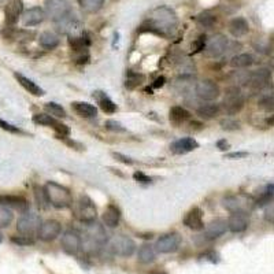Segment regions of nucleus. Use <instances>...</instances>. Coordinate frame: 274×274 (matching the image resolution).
<instances>
[{
	"label": "nucleus",
	"mask_w": 274,
	"mask_h": 274,
	"mask_svg": "<svg viewBox=\"0 0 274 274\" xmlns=\"http://www.w3.org/2000/svg\"><path fill=\"white\" fill-rule=\"evenodd\" d=\"M221 125H222V128L226 129V130H236V129L240 128L239 123H237L236 121H233V119H223V121H221Z\"/></svg>",
	"instance_id": "obj_47"
},
{
	"label": "nucleus",
	"mask_w": 274,
	"mask_h": 274,
	"mask_svg": "<svg viewBox=\"0 0 274 274\" xmlns=\"http://www.w3.org/2000/svg\"><path fill=\"white\" fill-rule=\"evenodd\" d=\"M196 95L203 100H214L219 96V86L211 80L200 81L196 85Z\"/></svg>",
	"instance_id": "obj_14"
},
{
	"label": "nucleus",
	"mask_w": 274,
	"mask_h": 274,
	"mask_svg": "<svg viewBox=\"0 0 274 274\" xmlns=\"http://www.w3.org/2000/svg\"><path fill=\"white\" fill-rule=\"evenodd\" d=\"M22 13H24L22 0H13V2H10L5 9L6 22L9 25L17 24V21H18L19 17L22 15Z\"/></svg>",
	"instance_id": "obj_21"
},
{
	"label": "nucleus",
	"mask_w": 274,
	"mask_h": 274,
	"mask_svg": "<svg viewBox=\"0 0 274 274\" xmlns=\"http://www.w3.org/2000/svg\"><path fill=\"white\" fill-rule=\"evenodd\" d=\"M44 109L47 111L51 117H55V118H66V111L62 107L61 104L54 103V102H50L44 106Z\"/></svg>",
	"instance_id": "obj_35"
},
{
	"label": "nucleus",
	"mask_w": 274,
	"mask_h": 274,
	"mask_svg": "<svg viewBox=\"0 0 274 274\" xmlns=\"http://www.w3.org/2000/svg\"><path fill=\"white\" fill-rule=\"evenodd\" d=\"M227 38L223 34H215L213 37L208 40V43L206 44V54L211 58H218L222 55L223 52L226 51L227 48Z\"/></svg>",
	"instance_id": "obj_12"
},
{
	"label": "nucleus",
	"mask_w": 274,
	"mask_h": 274,
	"mask_svg": "<svg viewBox=\"0 0 274 274\" xmlns=\"http://www.w3.org/2000/svg\"><path fill=\"white\" fill-rule=\"evenodd\" d=\"M266 122L269 123L270 126H274V114H273V115H270L269 118L266 119Z\"/></svg>",
	"instance_id": "obj_56"
},
{
	"label": "nucleus",
	"mask_w": 274,
	"mask_h": 274,
	"mask_svg": "<svg viewBox=\"0 0 274 274\" xmlns=\"http://www.w3.org/2000/svg\"><path fill=\"white\" fill-rule=\"evenodd\" d=\"M41 225V218L40 215L32 211L24 213L18 218L17 222V231L21 235H26V236H32L34 232L38 231V227Z\"/></svg>",
	"instance_id": "obj_6"
},
{
	"label": "nucleus",
	"mask_w": 274,
	"mask_h": 274,
	"mask_svg": "<svg viewBox=\"0 0 274 274\" xmlns=\"http://www.w3.org/2000/svg\"><path fill=\"white\" fill-rule=\"evenodd\" d=\"M227 231V222L223 219H215L213 222H210L207 227L204 229V237L207 240H215L218 237H221Z\"/></svg>",
	"instance_id": "obj_22"
},
{
	"label": "nucleus",
	"mask_w": 274,
	"mask_h": 274,
	"mask_svg": "<svg viewBox=\"0 0 274 274\" xmlns=\"http://www.w3.org/2000/svg\"><path fill=\"white\" fill-rule=\"evenodd\" d=\"M217 147L219 148V150L225 151V150H227V148H229V144H227L226 140H219V142L217 143Z\"/></svg>",
	"instance_id": "obj_55"
},
{
	"label": "nucleus",
	"mask_w": 274,
	"mask_h": 274,
	"mask_svg": "<svg viewBox=\"0 0 274 274\" xmlns=\"http://www.w3.org/2000/svg\"><path fill=\"white\" fill-rule=\"evenodd\" d=\"M61 246L65 252H67L69 255H76L78 254V251L82 247V239H81L80 233H77L76 231H66L63 233L61 240Z\"/></svg>",
	"instance_id": "obj_10"
},
{
	"label": "nucleus",
	"mask_w": 274,
	"mask_h": 274,
	"mask_svg": "<svg viewBox=\"0 0 274 274\" xmlns=\"http://www.w3.org/2000/svg\"><path fill=\"white\" fill-rule=\"evenodd\" d=\"M113 155L115 159H118V161L122 162V163H126V165H132L133 163L132 159L128 158V156H123V155H121V154H113Z\"/></svg>",
	"instance_id": "obj_51"
},
{
	"label": "nucleus",
	"mask_w": 274,
	"mask_h": 274,
	"mask_svg": "<svg viewBox=\"0 0 274 274\" xmlns=\"http://www.w3.org/2000/svg\"><path fill=\"white\" fill-rule=\"evenodd\" d=\"M57 25L58 32H61V33L65 34H71V33H77L78 30H80V24H78V21L76 19V17L71 14H67L66 17H63L62 19L57 21L55 22Z\"/></svg>",
	"instance_id": "obj_19"
},
{
	"label": "nucleus",
	"mask_w": 274,
	"mask_h": 274,
	"mask_svg": "<svg viewBox=\"0 0 274 274\" xmlns=\"http://www.w3.org/2000/svg\"><path fill=\"white\" fill-rule=\"evenodd\" d=\"M119 221H121V211H119V208L117 206H114V204H110L103 214L104 225L109 227H117L119 225Z\"/></svg>",
	"instance_id": "obj_25"
},
{
	"label": "nucleus",
	"mask_w": 274,
	"mask_h": 274,
	"mask_svg": "<svg viewBox=\"0 0 274 274\" xmlns=\"http://www.w3.org/2000/svg\"><path fill=\"white\" fill-rule=\"evenodd\" d=\"M45 13L54 22H57L71 13L69 0H45Z\"/></svg>",
	"instance_id": "obj_7"
},
{
	"label": "nucleus",
	"mask_w": 274,
	"mask_h": 274,
	"mask_svg": "<svg viewBox=\"0 0 274 274\" xmlns=\"http://www.w3.org/2000/svg\"><path fill=\"white\" fill-rule=\"evenodd\" d=\"M259 107L260 109L266 110V111H271V110H274V96H271V95H266L263 98H260Z\"/></svg>",
	"instance_id": "obj_44"
},
{
	"label": "nucleus",
	"mask_w": 274,
	"mask_h": 274,
	"mask_svg": "<svg viewBox=\"0 0 274 274\" xmlns=\"http://www.w3.org/2000/svg\"><path fill=\"white\" fill-rule=\"evenodd\" d=\"M165 81H166L165 77H159V78H156L155 82L152 84V86H154V88H159V86H163Z\"/></svg>",
	"instance_id": "obj_53"
},
{
	"label": "nucleus",
	"mask_w": 274,
	"mask_h": 274,
	"mask_svg": "<svg viewBox=\"0 0 274 274\" xmlns=\"http://www.w3.org/2000/svg\"><path fill=\"white\" fill-rule=\"evenodd\" d=\"M45 19V11L40 7H32L22 13V22L25 26H36Z\"/></svg>",
	"instance_id": "obj_20"
},
{
	"label": "nucleus",
	"mask_w": 274,
	"mask_h": 274,
	"mask_svg": "<svg viewBox=\"0 0 274 274\" xmlns=\"http://www.w3.org/2000/svg\"><path fill=\"white\" fill-rule=\"evenodd\" d=\"M34 195H36V200H37L38 207H43V208L47 207L48 200H47V196H45V192H44V189L36 188Z\"/></svg>",
	"instance_id": "obj_45"
},
{
	"label": "nucleus",
	"mask_w": 274,
	"mask_h": 274,
	"mask_svg": "<svg viewBox=\"0 0 274 274\" xmlns=\"http://www.w3.org/2000/svg\"><path fill=\"white\" fill-rule=\"evenodd\" d=\"M229 32H231L235 37H243L250 32V25L247 22L246 18L243 17H237L233 18L229 24Z\"/></svg>",
	"instance_id": "obj_24"
},
{
	"label": "nucleus",
	"mask_w": 274,
	"mask_h": 274,
	"mask_svg": "<svg viewBox=\"0 0 274 274\" xmlns=\"http://www.w3.org/2000/svg\"><path fill=\"white\" fill-rule=\"evenodd\" d=\"M184 225L192 231H202L204 227L203 222V211L198 207L189 210L184 217Z\"/></svg>",
	"instance_id": "obj_17"
},
{
	"label": "nucleus",
	"mask_w": 274,
	"mask_h": 274,
	"mask_svg": "<svg viewBox=\"0 0 274 274\" xmlns=\"http://www.w3.org/2000/svg\"><path fill=\"white\" fill-rule=\"evenodd\" d=\"M169 117H170V122L175 126H180L182 123H185L191 117L188 110H185L184 107H180V106H174L171 107L170 113H169Z\"/></svg>",
	"instance_id": "obj_28"
},
{
	"label": "nucleus",
	"mask_w": 274,
	"mask_h": 274,
	"mask_svg": "<svg viewBox=\"0 0 274 274\" xmlns=\"http://www.w3.org/2000/svg\"><path fill=\"white\" fill-rule=\"evenodd\" d=\"M128 78H126V88L128 89H134L136 86H139L140 84H142L143 81V76H140V74H137V73H133V71H128Z\"/></svg>",
	"instance_id": "obj_41"
},
{
	"label": "nucleus",
	"mask_w": 274,
	"mask_h": 274,
	"mask_svg": "<svg viewBox=\"0 0 274 274\" xmlns=\"http://www.w3.org/2000/svg\"><path fill=\"white\" fill-rule=\"evenodd\" d=\"M143 26H148L147 30H150L152 33L167 37L174 33L175 29L178 26V17L173 9L167 6H161V7L152 10L150 18Z\"/></svg>",
	"instance_id": "obj_1"
},
{
	"label": "nucleus",
	"mask_w": 274,
	"mask_h": 274,
	"mask_svg": "<svg viewBox=\"0 0 274 274\" xmlns=\"http://www.w3.org/2000/svg\"><path fill=\"white\" fill-rule=\"evenodd\" d=\"M2 241H3V236L0 235V243H2Z\"/></svg>",
	"instance_id": "obj_58"
},
{
	"label": "nucleus",
	"mask_w": 274,
	"mask_h": 274,
	"mask_svg": "<svg viewBox=\"0 0 274 274\" xmlns=\"http://www.w3.org/2000/svg\"><path fill=\"white\" fill-rule=\"evenodd\" d=\"M13 218H14L13 211L6 207V206L0 204V227L9 226L10 223L13 222Z\"/></svg>",
	"instance_id": "obj_37"
},
{
	"label": "nucleus",
	"mask_w": 274,
	"mask_h": 274,
	"mask_svg": "<svg viewBox=\"0 0 274 274\" xmlns=\"http://www.w3.org/2000/svg\"><path fill=\"white\" fill-rule=\"evenodd\" d=\"M0 128L10 133H21V129H18L17 126H14V125H11V123L6 122L3 119H0Z\"/></svg>",
	"instance_id": "obj_48"
},
{
	"label": "nucleus",
	"mask_w": 274,
	"mask_h": 274,
	"mask_svg": "<svg viewBox=\"0 0 274 274\" xmlns=\"http://www.w3.org/2000/svg\"><path fill=\"white\" fill-rule=\"evenodd\" d=\"M254 63V58L250 54H240L236 57L232 58L231 66L235 69H244V67L251 66Z\"/></svg>",
	"instance_id": "obj_33"
},
{
	"label": "nucleus",
	"mask_w": 274,
	"mask_h": 274,
	"mask_svg": "<svg viewBox=\"0 0 274 274\" xmlns=\"http://www.w3.org/2000/svg\"><path fill=\"white\" fill-rule=\"evenodd\" d=\"M181 246V236L178 233H167L161 236L155 243V250L161 254L175 252Z\"/></svg>",
	"instance_id": "obj_9"
},
{
	"label": "nucleus",
	"mask_w": 274,
	"mask_h": 274,
	"mask_svg": "<svg viewBox=\"0 0 274 274\" xmlns=\"http://www.w3.org/2000/svg\"><path fill=\"white\" fill-rule=\"evenodd\" d=\"M33 122L37 123V125H41V126L52 128L55 132H57L59 139L70 134V129L67 128L66 125H63V123H61L59 121H57L54 117H51L50 114H34Z\"/></svg>",
	"instance_id": "obj_8"
},
{
	"label": "nucleus",
	"mask_w": 274,
	"mask_h": 274,
	"mask_svg": "<svg viewBox=\"0 0 274 274\" xmlns=\"http://www.w3.org/2000/svg\"><path fill=\"white\" fill-rule=\"evenodd\" d=\"M137 258H139V262L144 263V265H148V263L154 262L156 258V252L154 246H151V244H143V246L139 248Z\"/></svg>",
	"instance_id": "obj_29"
},
{
	"label": "nucleus",
	"mask_w": 274,
	"mask_h": 274,
	"mask_svg": "<svg viewBox=\"0 0 274 274\" xmlns=\"http://www.w3.org/2000/svg\"><path fill=\"white\" fill-rule=\"evenodd\" d=\"M82 9L88 11V13H96L102 9L106 0H80Z\"/></svg>",
	"instance_id": "obj_38"
},
{
	"label": "nucleus",
	"mask_w": 274,
	"mask_h": 274,
	"mask_svg": "<svg viewBox=\"0 0 274 274\" xmlns=\"http://www.w3.org/2000/svg\"><path fill=\"white\" fill-rule=\"evenodd\" d=\"M203 258H206V259H210L211 260V262H217V258H218V255L217 254H215V252H206V254H203Z\"/></svg>",
	"instance_id": "obj_52"
},
{
	"label": "nucleus",
	"mask_w": 274,
	"mask_h": 274,
	"mask_svg": "<svg viewBox=\"0 0 274 274\" xmlns=\"http://www.w3.org/2000/svg\"><path fill=\"white\" fill-rule=\"evenodd\" d=\"M133 178H134L137 182H142V184H150L152 181L148 175H146L144 173H142V171H136V173L133 174Z\"/></svg>",
	"instance_id": "obj_49"
},
{
	"label": "nucleus",
	"mask_w": 274,
	"mask_h": 274,
	"mask_svg": "<svg viewBox=\"0 0 274 274\" xmlns=\"http://www.w3.org/2000/svg\"><path fill=\"white\" fill-rule=\"evenodd\" d=\"M244 96L241 94L240 88L237 86H231L225 90V98H223L222 106L225 109V113L229 114V115H235L239 111H241V109L244 107Z\"/></svg>",
	"instance_id": "obj_5"
},
{
	"label": "nucleus",
	"mask_w": 274,
	"mask_h": 274,
	"mask_svg": "<svg viewBox=\"0 0 274 274\" xmlns=\"http://www.w3.org/2000/svg\"><path fill=\"white\" fill-rule=\"evenodd\" d=\"M0 204L2 206H9V207H14L17 210L24 211L28 208V200L24 196H18V195H0Z\"/></svg>",
	"instance_id": "obj_23"
},
{
	"label": "nucleus",
	"mask_w": 274,
	"mask_h": 274,
	"mask_svg": "<svg viewBox=\"0 0 274 274\" xmlns=\"http://www.w3.org/2000/svg\"><path fill=\"white\" fill-rule=\"evenodd\" d=\"M199 148V143L192 139V137H184V139H180L177 140L170 146V150L173 154L175 155H184V154H188V152L194 151Z\"/></svg>",
	"instance_id": "obj_18"
},
{
	"label": "nucleus",
	"mask_w": 274,
	"mask_h": 274,
	"mask_svg": "<svg viewBox=\"0 0 274 274\" xmlns=\"http://www.w3.org/2000/svg\"><path fill=\"white\" fill-rule=\"evenodd\" d=\"M78 217L82 222H94L98 217V208L88 196H81L78 203Z\"/></svg>",
	"instance_id": "obj_11"
},
{
	"label": "nucleus",
	"mask_w": 274,
	"mask_h": 274,
	"mask_svg": "<svg viewBox=\"0 0 274 274\" xmlns=\"http://www.w3.org/2000/svg\"><path fill=\"white\" fill-rule=\"evenodd\" d=\"M94 98H96L98 103H99L100 109L103 110L104 113L114 114L117 111V104L114 103L113 100L110 99L109 96L103 92H95Z\"/></svg>",
	"instance_id": "obj_30"
},
{
	"label": "nucleus",
	"mask_w": 274,
	"mask_h": 274,
	"mask_svg": "<svg viewBox=\"0 0 274 274\" xmlns=\"http://www.w3.org/2000/svg\"><path fill=\"white\" fill-rule=\"evenodd\" d=\"M71 109L74 110L81 118H94L98 114V110L95 106L85 102H73L71 103Z\"/></svg>",
	"instance_id": "obj_27"
},
{
	"label": "nucleus",
	"mask_w": 274,
	"mask_h": 274,
	"mask_svg": "<svg viewBox=\"0 0 274 274\" xmlns=\"http://www.w3.org/2000/svg\"><path fill=\"white\" fill-rule=\"evenodd\" d=\"M38 43L44 50H54L59 45V37L52 32H44L38 37Z\"/></svg>",
	"instance_id": "obj_31"
},
{
	"label": "nucleus",
	"mask_w": 274,
	"mask_h": 274,
	"mask_svg": "<svg viewBox=\"0 0 274 274\" xmlns=\"http://www.w3.org/2000/svg\"><path fill=\"white\" fill-rule=\"evenodd\" d=\"M109 250L113 252L114 255L129 258L136 251V243L130 237L117 235V236H113L109 240Z\"/></svg>",
	"instance_id": "obj_4"
},
{
	"label": "nucleus",
	"mask_w": 274,
	"mask_h": 274,
	"mask_svg": "<svg viewBox=\"0 0 274 274\" xmlns=\"http://www.w3.org/2000/svg\"><path fill=\"white\" fill-rule=\"evenodd\" d=\"M85 236L86 241L84 243V247L86 251H90V252L98 251L107 241V235H106L104 227L95 221L88 222L85 227Z\"/></svg>",
	"instance_id": "obj_3"
},
{
	"label": "nucleus",
	"mask_w": 274,
	"mask_h": 274,
	"mask_svg": "<svg viewBox=\"0 0 274 274\" xmlns=\"http://www.w3.org/2000/svg\"><path fill=\"white\" fill-rule=\"evenodd\" d=\"M270 81H271V71L269 69H259V70L252 71L247 78V82L252 88H256V89L267 86L270 84Z\"/></svg>",
	"instance_id": "obj_15"
},
{
	"label": "nucleus",
	"mask_w": 274,
	"mask_h": 274,
	"mask_svg": "<svg viewBox=\"0 0 274 274\" xmlns=\"http://www.w3.org/2000/svg\"><path fill=\"white\" fill-rule=\"evenodd\" d=\"M148 274H167L166 271H163V270H155V271H151V273Z\"/></svg>",
	"instance_id": "obj_57"
},
{
	"label": "nucleus",
	"mask_w": 274,
	"mask_h": 274,
	"mask_svg": "<svg viewBox=\"0 0 274 274\" xmlns=\"http://www.w3.org/2000/svg\"><path fill=\"white\" fill-rule=\"evenodd\" d=\"M69 44L73 51H84L89 45V40L84 36H74L69 38Z\"/></svg>",
	"instance_id": "obj_36"
},
{
	"label": "nucleus",
	"mask_w": 274,
	"mask_h": 274,
	"mask_svg": "<svg viewBox=\"0 0 274 274\" xmlns=\"http://www.w3.org/2000/svg\"><path fill=\"white\" fill-rule=\"evenodd\" d=\"M11 241H13L14 244H18V246H22V247L32 246V244H34V240L32 239V236H26V235L11 237Z\"/></svg>",
	"instance_id": "obj_42"
},
{
	"label": "nucleus",
	"mask_w": 274,
	"mask_h": 274,
	"mask_svg": "<svg viewBox=\"0 0 274 274\" xmlns=\"http://www.w3.org/2000/svg\"><path fill=\"white\" fill-rule=\"evenodd\" d=\"M222 206L226 210H229L231 213H235V211H240L241 204L239 202V199L235 198V196H227L222 200Z\"/></svg>",
	"instance_id": "obj_40"
},
{
	"label": "nucleus",
	"mask_w": 274,
	"mask_h": 274,
	"mask_svg": "<svg viewBox=\"0 0 274 274\" xmlns=\"http://www.w3.org/2000/svg\"><path fill=\"white\" fill-rule=\"evenodd\" d=\"M44 192L47 196L48 203L57 208H67L73 204V195L66 187L58 182H47L44 187Z\"/></svg>",
	"instance_id": "obj_2"
},
{
	"label": "nucleus",
	"mask_w": 274,
	"mask_h": 274,
	"mask_svg": "<svg viewBox=\"0 0 274 274\" xmlns=\"http://www.w3.org/2000/svg\"><path fill=\"white\" fill-rule=\"evenodd\" d=\"M62 231L61 223L55 221V219H48L45 222H41L38 227L37 235L38 239L43 241H52L55 240Z\"/></svg>",
	"instance_id": "obj_13"
},
{
	"label": "nucleus",
	"mask_w": 274,
	"mask_h": 274,
	"mask_svg": "<svg viewBox=\"0 0 274 274\" xmlns=\"http://www.w3.org/2000/svg\"><path fill=\"white\" fill-rule=\"evenodd\" d=\"M218 113H219V106L214 103L203 104L198 109V115L204 119L214 118V117H217Z\"/></svg>",
	"instance_id": "obj_32"
},
{
	"label": "nucleus",
	"mask_w": 274,
	"mask_h": 274,
	"mask_svg": "<svg viewBox=\"0 0 274 274\" xmlns=\"http://www.w3.org/2000/svg\"><path fill=\"white\" fill-rule=\"evenodd\" d=\"M206 44H207V37H206L204 34L199 36L194 43H192V52H194V54L202 52L204 48H206Z\"/></svg>",
	"instance_id": "obj_43"
},
{
	"label": "nucleus",
	"mask_w": 274,
	"mask_h": 274,
	"mask_svg": "<svg viewBox=\"0 0 274 274\" xmlns=\"http://www.w3.org/2000/svg\"><path fill=\"white\" fill-rule=\"evenodd\" d=\"M244 156H247L246 152H232V154H227L226 158L233 159V158H244Z\"/></svg>",
	"instance_id": "obj_54"
},
{
	"label": "nucleus",
	"mask_w": 274,
	"mask_h": 274,
	"mask_svg": "<svg viewBox=\"0 0 274 274\" xmlns=\"http://www.w3.org/2000/svg\"><path fill=\"white\" fill-rule=\"evenodd\" d=\"M104 126L109 129V130H113V132H125V128L122 125L117 121H113V119H109L107 122L104 123Z\"/></svg>",
	"instance_id": "obj_46"
},
{
	"label": "nucleus",
	"mask_w": 274,
	"mask_h": 274,
	"mask_svg": "<svg viewBox=\"0 0 274 274\" xmlns=\"http://www.w3.org/2000/svg\"><path fill=\"white\" fill-rule=\"evenodd\" d=\"M14 77L17 78V81L19 82V85L22 86L25 90H28L29 94L34 95V96H43L44 90L40 88V86L33 82V81L28 78V77H25L24 74H21V73H15Z\"/></svg>",
	"instance_id": "obj_26"
},
{
	"label": "nucleus",
	"mask_w": 274,
	"mask_h": 274,
	"mask_svg": "<svg viewBox=\"0 0 274 274\" xmlns=\"http://www.w3.org/2000/svg\"><path fill=\"white\" fill-rule=\"evenodd\" d=\"M274 198V185L270 184L266 187V189L262 192V195L259 196V199H258V206H266L267 203H270L271 202V199Z\"/></svg>",
	"instance_id": "obj_39"
},
{
	"label": "nucleus",
	"mask_w": 274,
	"mask_h": 274,
	"mask_svg": "<svg viewBox=\"0 0 274 274\" xmlns=\"http://www.w3.org/2000/svg\"><path fill=\"white\" fill-rule=\"evenodd\" d=\"M196 22H198V25H200V26H203V28L211 29L214 25L217 24V17L211 14V13H208V11H204V13H202V14H199L198 17H196Z\"/></svg>",
	"instance_id": "obj_34"
},
{
	"label": "nucleus",
	"mask_w": 274,
	"mask_h": 274,
	"mask_svg": "<svg viewBox=\"0 0 274 274\" xmlns=\"http://www.w3.org/2000/svg\"><path fill=\"white\" fill-rule=\"evenodd\" d=\"M248 227V215L243 210L235 211L227 219V229L233 233H240Z\"/></svg>",
	"instance_id": "obj_16"
},
{
	"label": "nucleus",
	"mask_w": 274,
	"mask_h": 274,
	"mask_svg": "<svg viewBox=\"0 0 274 274\" xmlns=\"http://www.w3.org/2000/svg\"><path fill=\"white\" fill-rule=\"evenodd\" d=\"M265 219L267 221V222L273 223L274 225V206H270V207L266 208Z\"/></svg>",
	"instance_id": "obj_50"
}]
</instances>
